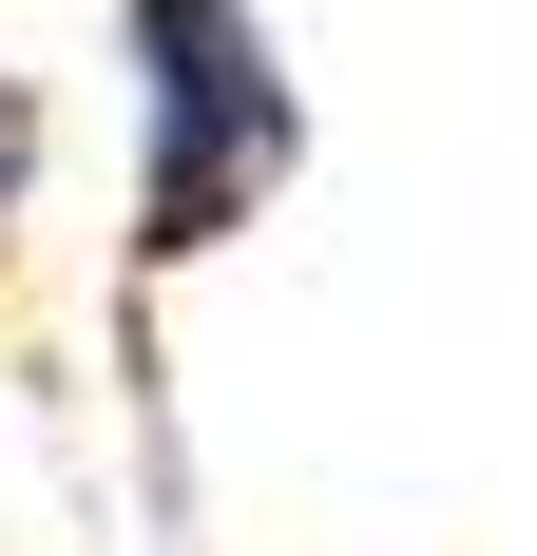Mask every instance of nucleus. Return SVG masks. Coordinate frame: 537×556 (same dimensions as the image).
Returning <instances> with one entry per match:
<instances>
[{
	"label": "nucleus",
	"instance_id": "nucleus-1",
	"mask_svg": "<svg viewBox=\"0 0 537 556\" xmlns=\"http://www.w3.org/2000/svg\"><path fill=\"white\" fill-rule=\"evenodd\" d=\"M115 77H135V269H212L308 173V77L268 0H115Z\"/></svg>",
	"mask_w": 537,
	"mask_h": 556
}]
</instances>
